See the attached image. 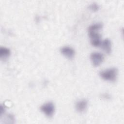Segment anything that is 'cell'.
<instances>
[{"label":"cell","mask_w":124,"mask_h":124,"mask_svg":"<svg viewBox=\"0 0 124 124\" xmlns=\"http://www.w3.org/2000/svg\"><path fill=\"white\" fill-rule=\"evenodd\" d=\"M89 36L91 39V43L94 46H99L101 44V35L98 31L89 32Z\"/></svg>","instance_id":"3"},{"label":"cell","mask_w":124,"mask_h":124,"mask_svg":"<svg viewBox=\"0 0 124 124\" xmlns=\"http://www.w3.org/2000/svg\"><path fill=\"white\" fill-rule=\"evenodd\" d=\"M89 9L93 11V12H96L98 11L99 9V6L98 4L96 3H93L89 5Z\"/></svg>","instance_id":"10"},{"label":"cell","mask_w":124,"mask_h":124,"mask_svg":"<svg viewBox=\"0 0 124 124\" xmlns=\"http://www.w3.org/2000/svg\"><path fill=\"white\" fill-rule=\"evenodd\" d=\"M41 111L48 117H51L55 112V105L52 102H48L40 107Z\"/></svg>","instance_id":"2"},{"label":"cell","mask_w":124,"mask_h":124,"mask_svg":"<svg viewBox=\"0 0 124 124\" xmlns=\"http://www.w3.org/2000/svg\"><path fill=\"white\" fill-rule=\"evenodd\" d=\"M11 53L10 50L5 47H0V58L4 60L9 57Z\"/></svg>","instance_id":"8"},{"label":"cell","mask_w":124,"mask_h":124,"mask_svg":"<svg viewBox=\"0 0 124 124\" xmlns=\"http://www.w3.org/2000/svg\"><path fill=\"white\" fill-rule=\"evenodd\" d=\"M117 75L118 70L115 67L105 69L99 73V75L102 78L109 81H115L117 77Z\"/></svg>","instance_id":"1"},{"label":"cell","mask_w":124,"mask_h":124,"mask_svg":"<svg viewBox=\"0 0 124 124\" xmlns=\"http://www.w3.org/2000/svg\"><path fill=\"white\" fill-rule=\"evenodd\" d=\"M90 59L93 64L94 66H98L103 62L104 56L99 52H93L90 55Z\"/></svg>","instance_id":"4"},{"label":"cell","mask_w":124,"mask_h":124,"mask_svg":"<svg viewBox=\"0 0 124 124\" xmlns=\"http://www.w3.org/2000/svg\"><path fill=\"white\" fill-rule=\"evenodd\" d=\"M101 97L105 99H109L111 97L110 95L108 93H103L101 95Z\"/></svg>","instance_id":"11"},{"label":"cell","mask_w":124,"mask_h":124,"mask_svg":"<svg viewBox=\"0 0 124 124\" xmlns=\"http://www.w3.org/2000/svg\"><path fill=\"white\" fill-rule=\"evenodd\" d=\"M88 105L87 101L86 99H82L78 101L75 104L76 110L79 112H83L85 111Z\"/></svg>","instance_id":"6"},{"label":"cell","mask_w":124,"mask_h":124,"mask_svg":"<svg viewBox=\"0 0 124 124\" xmlns=\"http://www.w3.org/2000/svg\"><path fill=\"white\" fill-rule=\"evenodd\" d=\"M103 27V25L101 23H95L91 25L88 28V31L89 32H95L98 31L100 30Z\"/></svg>","instance_id":"9"},{"label":"cell","mask_w":124,"mask_h":124,"mask_svg":"<svg viewBox=\"0 0 124 124\" xmlns=\"http://www.w3.org/2000/svg\"><path fill=\"white\" fill-rule=\"evenodd\" d=\"M102 48L103 50L107 54H110L112 50L111 42L110 40L108 38L105 39L103 40L101 44Z\"/></svg>","instance_id":"7"},{"label":"cell","mask_w":124,"mask_h":124,"mask_svg":"<svg viewBox=\"0 0 124 124\" xmlns=\"http://www.w3.org/2000/svg\"><path fill=\"white\" fill-rule=\"evenodd\" d=\"M4 111H5L4 106H3L2 105H1L0 107V116H1L2 114L4 112Z\"/></svg>","instance_id":"12"},{"label":"cell","mask_w":124,"mask_h":124,"mask_svg":"<svg viewBox=\"0 0 124 124\" xmlns=\"http://www.w3.org/2000/svg\"><path fill=\"white\" fill-rule=\"evenodd\" d=\"M60 51L63 56L69 59H72L75 55L74 49L69 46H65L62 47Z\"/></svg>","instance_id":"5"}]
</instances>
